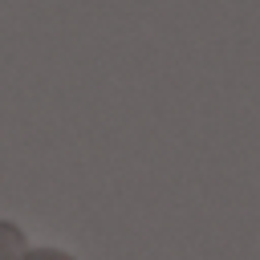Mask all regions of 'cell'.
Masks as SVG:
<instances>
[{
	"label": "cell",
	"instance_id": "1",
	"mask_svg": "<svg viewBox=\"0 0 260 260\" xmlns=\"http://www.w3.org/2000/svg\"><path fill=\"white\" fill-rule=\"evenodd\" d=\"M0 260H24L20 256V236L12 223H0Z\"/></svg>",
	"mask_w": 260,
	"mask_h": 260
},
{
	"label": "cell",
	"instance_id": "2",
	"mask_svg": "<svg viewBox=\"0 0 260 260\" xmlns=\"http://www.w3.org/2000/svg\"><path fill=\"white\" fill-rule=\"evenodd\" d=\"M24 260H69L65 252H28Z\"/></svg>",
	"mask_w": 260,
	"mask_h": 260
}]
</instances>
